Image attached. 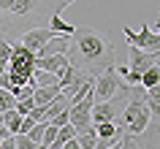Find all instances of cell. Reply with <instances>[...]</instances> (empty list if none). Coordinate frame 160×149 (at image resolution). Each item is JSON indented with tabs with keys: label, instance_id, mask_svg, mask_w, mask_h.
<instances>
[{
	"label": "cell",
	"instance_id": "6da1fadb",
	"mask_svg": "<svg viewBox=\"0 0 160 149\" xmlns=\"http://www.w3.org/2000/svg\"><path fill=\"white\" fill-rule=\"evenodd\" d=\"M71 43H73L76 57L87 65V73L92 68L103 71L109 62H114V43L92 27H76L73 35H71Z\"/></svg>",
	"mask_w": 160,
	"mask_h": 149
},
{
	"label": "cell",
	"instance_id": "7a4b0ae2",
	"mask_svg": "<svg viewBox=\"0 0 160 149\" xmlns=\"http://www.w3.org/2000/svg\"><path fill=\"white\" fill-rule=\"evenodd\" d=\"M144 87H136L130 84L125 98V108H122V133H130V136H141L149 125V108L144 103Z\"/></svg>",
	"mask_w": 160,
	"mask_h": 149
},
{
	"label": "cell",
	"instance_id": "3957f363",
	"mask_svg": "<svg viewBox=\"0 0 160 149\" xmlns=\"http://www.w3.org/2000/svg\"><path fill=\"white\" fill-rule=\"evenodd\" d=\"M128 90H130V84L122 82V76L117 73V62H109L101 73L95 76V82H92V98L95 100H119V98H128Z\"/></svg>",
	"mask_w": 160,
	"mask_h": 149
},
{
	"label": "cell",
	"instance_id": "277c9868",
	"mask_svg": "<svg viewBox=\"0 0 160 149\" xmlns=\"http://www.w3.org/2000/svg\"><path fill=\"white\" fill-rule=\"evenodd\" d=\"M6 71L11 73L14 87L30 82V76L35 71V52L27 49L22 41H11V57H8V68Z\"/></svg>",
	"mask_w": 160,
	"mask_h": 149
},
{
	"label": "cell",
	"instance_id": "5b68a950",
	"mask_svg": "<svg viewBox=\"0 0 160 149\" xmlns=\"http://www.w3.org/2000/svg\"><path fill=\"white\" fill-rule=\"evenodd\" d=\"M122 33H125L128 46H138L144 52H160V35H158V30H152L149 22H144L138 33H133L130 27H122Z\"/></svg>",
	"mask_w": 160,
	"mask_h": 149
},
{
	"label": "cell",
	"instance_id": "8992f818",
	"mask_svg": "<svg viewBox=\"0 0 160 149\" xmlns=\"http://www.w3.org/2000/svg\"><path fill=\"white\" fill-rule=\"evenodd\" d=\"M92 92H87L84 98L73 100V103H68V122L73 125V127H84V125H92L90 114H92Z\"/></svg>",
	"mask_w": 160,
	"mask_h": 149
},
{
	"label": "cell",
	"instance_id": "52a82bcc",
	"mask_svg": "<svg viewBox=\"0 0 160 149\" xmlns=\"http://www.w3.org/2000/svg\"><path fill=\"white\" fill-rule=\"evenodd\" d=\"M158 54L160 52H144L138 46H128V68L136 73H144L149 65H158Z\"/></svg>",
	"mask_w": 160,
	"mask_h": 149
},
{
	"label": "cell",
	"instance_id": "ba28073f",
	"mask_svg": "<svg viewBox=\"0 0 160 149\" xmlns=\"http://www.w3.org/2000/svg\"><path fill=\"white\" fill-rule=\"evenodd\" d=\"M54 35H62V33H54V30H49V27L43 25V27H33V30H27V33L22 35L19 41L25 43L27 49L38 52V49H41V46H43V43H46V41H52Z\"/></svg>",
	"mask_w": 160,
	"mask_h": 149
},
{
	"label": "cell",
	"instance_id": "9c48e42d",
	"mask_svg": "<svg viewBox=\"0 0 160 149\" xmlns=\"http://www.w3.org/2000/svg\"><path fill=\"white\" fill-rule=\"evenodd\" d=\"M49 54H71V35H54L35 52V57H49Z\"/></svg>",
	"mask_w": 160,
	"mask_h": 149
},
{
	"label": "cell",
	"instance_id": "30bf717a",
	"mask_svg": "<svg viewBox=\"0 0 160 149\" xmlns=\"http://www.w3.org/2000/svg\"><path fill=\"white\" fill-rule=\"evenodd\" d=\"M117 111H119V108H114V100H95L90 119H92V125H98V122H114V119H117Z\"/></svg>",
	"mask_w": 160,
	"mask_h": 149
},
{
	"label": "cell",
	"instance_id": "8fae6325",
	"mask_svg": "<svg viewBox=\"0 0 160 149\" xmlns=\"http://www.w3.org/2000/svg\"><path fill=\"white\" fill-rule=\"evenodd\" d=\"M35 8H38V0H0V11H8L17 17H27Z\"/></svg>",
	"mask_w": 160,
	"mask_h": 149
},
{
	"label": "cell",
	"instance_id": "7c38bea8",
	"mask_svg": "<svg viewBox=\"0 0 160 149\" xmlns=\"http://www.w3.org/2000/svg\"><path fill=\"white\" fill-rule=\"evenodd\" d=\"M71 62L68 54H49V57H35V68L41 71H49V73H60L62 68Z\"/></svg>",
	"mask_w": 160,
	"mask_h": 149
},
{
	"label": "cell",
	"instance_id": "4fadbf2b",
	"mask_svg": "<svg viewBox=\"0 0 160 149\" xmlns=\"http://www.w3.org/2000/svg\"><path fill=\"white\" fill-rule=\"evenodd\" d=\"M65 108H68V95H65V92H57V95H54V98H52L49 103L43 106L41 122H52V119H54L60 111H65Z\"/></svg>",
	"mask_w": 160,
	"mask_h": 149
},
{
	"label": "cell",
	"instance_id": "5bb4252c",
	"mask_svg": "<svg viewBox=\"0 0 160 149\" xmlns=\"http://www.w3.org/2000/svg\"><path fill=\"white\" fill-rule=\"evenodd\" d=\"M76 141H79V147L82 149H95V141H98V136H95V127L92 125H84V127H76Z\"/></svg>",
	"mask_w": 160,
	"mask_h": 149
},
{
	"label": "cell",
	"instance_id": "9a60e30c",
	"mask_svg": "<svg viewBox=\"0 0 160 149\" xmlns=\"http://www.w3.org/2000/svg\"><path fill=\"white\" fill-rule=\"evenodd\" d=\"M57 92H60V87H57V84H49V87H35L30 98H33V103H35V106H46V103H49V100L54 98Z\"/></svg>",
	"mask_w": 160,
	"mask_h": 149
},
{
	"label": "cell",
	"instance_id": "2e32d148",
	"mask_svg": "<svg viewBox=\"0 0 160 149\" xmlns=\"http://www.w3.org/2000/svg\"><path fill=\"white\" fill-rule=\"evenodd\" d=\"M144 90H158L160 87V65H149L141 73V82H138Z\"/></svg>",
	"mask_w": 160,
	"mask_h": 149
},
{
	"label": "cell",
	"instance_id": "e0dca14e",
	"mask_svg": "<svg viewBox=\"0 0 160 149\" xmlns=\"http://www.w3.org/2000/svg\"><path fill=\"white\" fill-rule=\"evenodd\" d=\"M49 30H54V33H62V35H73V30L76 27L71 25V22H62V17H60V11H54L52 14V19H49Z\"/></svg>",
	"mask_w": 160,
	"mask_h": 149
},
{
	"label": "cell",
	"instance_id": "ac0fdd59",
	"mask_svg": "<svg viewBox=\"0 0 160 149\" xmlns=\"http://www.w3.org/2000/svg\"><path fill=\"white\" fill-rule=\"evenodd\" d=\"M73 136H76V127L71 122H65L62 127H57V136H54V141H52V149H60L68 138H73Z\"/></svg>",
	"mask_w": 160,
	"mask_h": 149
},
{
	"label": "cell",
	"instance_id": "d6986e66",
	"mask_svg": "<svg viewBox=\"0 0 160 149\" xmlns=\"http://www.w3.org/2000/svg\"><path fill=\"white\" fill-rule=\"evenodd\" d=\"M158 95H160V87H158V90H147V92H144V103H147V108H149L152 119L160 114V98H158Z\"/></svg>",
	"mask_w": 160,
	"mask_h": 149
},
{
	"label": "cell",
	"instance_id": "ffe728a7",
	"mask_svg": "<svg viewBox=\"0 0 160 149\" xmlns=\"http://www.w3.org/2000/svg\"><path fill=\"white\" fill-rule=\"evenodd\" d=\"M19 122H22V114H19L17 108H8V111H3V125H6L11 133H17V130H19Z\"/></svg>",
	"mask_w": 160,
	"mask_h": 149
},
{
	"label": "cell",
	"instance_id": "44dd1931",
	"mask_svg": "<svg viewBox=\"0 0 160 149\" xmlns=\"http://www.w3.org/2000/svg\"><path fill=\"white\" fill-rule=\"evenodd\" d=\"M17 106V98L11 95L8 90H0V111H8V108Z\"/></svg>",
	"mask_w": 160,
	"mask_h": 149
},
{
	"label": "cell",
	"instance_id": "7402d4cb",
	"mask_svg": "<svg viewBox=\"0 0 160 149\" xmlns=\"http://www.w3.org/2000/svg\"><path fill=\"white\" fill-rule=\"evenodd\" d=\"M119 149H141V144H138L130 133H122V136H119Z\"/></svg>",
	"mask_w": 160,
	"mask_h": 149
},
{
	"label": "cell",
	"instance_id": "603a6c76",
	"mask_svg": "<svg viewBox=\"0 0 160 149\" xmlns=\"http://www.w3.org/2000/svg\"><path fill=\"white\" fill-rule=\"evenodd\" d=\"M33 106H35V103H33V98H19V100H17V106H14V108H17V111H19L22 117H27L30 111H33Z\"/></svg>",
	"mask_w": 160,
	"mask_h": 149
},
{
	"label": "cell",
	"instance_id": "cb8c5ba5",
	"mask_svg": "<svg viewBox=\"0 0 160 149\" xmlns=\"http://www.w3.org/2000/svg\"><path fill=\"white\" fill-rule=\"evenodd\" d=\"M8 57H11V41L3 35L0 38V62H8Z\"/></svg>",
	"mask_w": 160,
	"mask_h": 149
},
{
	"label": "cell",
	"instance_id": "d4e9b609",
	"mask_svg": "<svg viewBox=\"0 0 160 149\" xmlns=\"http://www.w3.org/2000/svg\"><path fill=\"white\" fill-rule=\"evenodd\" d=\"M11 87H14L11 73H8V71H3V73H0V90H11Z\"/></svg>",
	"mask_w": 160,
	"mask_h": 149
},
{
	"label": "cell",
	"instance_id": "484cf974",
	"mask_svg": "<svg viewBox=\"0 0 160 149\" xmlns=\"http://www.w3.org/2000/svg\"><path fill=\"white\" fill-rule=\"evenodd\" d=\"M65 122H68V108H65V111H60V114L52 119V125H54V127H62Z\"/></svg>",
	"mask_w": 160,
	"mask_h": 149
},
{
	"label": "cell",
	"instance_id": "4316f807",
	"mask_svg": "<svg viewBox=\"0 0 160 149\" xmlns=\"http://www.w3.org/2000/svg\"><path fill=\"white\" fill-rule=\"evenodd\" d=\"M0 149H17V141H14V136H8V138L0 141Z\"/></svg>",
	"mask_w": 160,
	"mask_h": 149
},
{
	"label": "cell",
	"instance_id": "83f0119b",
	"mask_svg": "<svg viewBox=\"0 0 160 149\" xmlns=\"http://www.w3.org/2000/svg\"><path fill=\"white\" fill-rule=\"evenodd\" d=\"M60 149H82V147H79V141H76V138H68V141H65V144H62Z\"/></svg>",
	"mask_w": 160,
	"mask_h": 149
},
{
	"label": "cell",
	"instance_id": "f1b7e54d",
	"mask_svg": "<svg viewBox=\"0 0 160 149\" xmlns=\"http://www.w3.org/2000/svg\"><path fill=\"white\" fill-rule=\"evenodd\" d=\"M71 3H76V0H62V3H60V11H62V8H68Z\"/></svg>",
	"mask_w": 160,
	"mask_h": 149
},
{
	"label": "cell",
	"instance_id": "f546056e",
	"mask_svg": "<svg viewBox=\"0 0 160 149\" xmlns=\"http://www.w3.org/2000/svg\"><path fill=\"white\" fill-rule=\"evenodd\" d=\"M106 149H119V138L114 141V144H109V147H106Z\"/></svg>",
	"mask_w": 160,
	"mask_h": 149
},
{
	"label": "cell",
	"instance_id": "4dcf8cb0",
	"mask_svg": "<svg viewBox=\"0 0 160 149\" xmlns=\"http://www.w3.org/2000/svg\"><path fill=\"white\" fill-rule=\"evenodd\" d=\"M0 125H3V111H0Z\"/></svg>",
	"mask_w": 160,
	"mask_h": 149
},
{
	"label": "cell",
	"instance_id": "1f68e13d",
	"mask_svg": "<svg viewBox=\"0 0 160 149\" xmlns=\"http://www.w3.org/2000/svg\"><path fill=\"white\" fill-rule=\"evenodd\" d=\"M0 38H3V33H0Z\"/></svg>",
	"mask_w": 160,
	"mask_h": 149
}]
</instances>
